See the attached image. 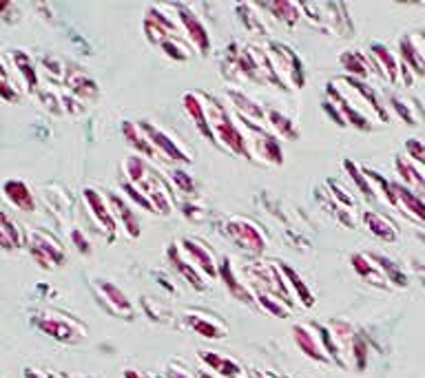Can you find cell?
<instances>
[{"label": "cell", "mask_w": 425, "mask_h": 378, "mask_svg": "<svg viewBox=\"0 0 425 378\" xmlns=\"http://www.w3.org/2000/svg\"><path fill=\"white\" fill-rule=\"evenodd\" d=\"M202 95H204L206 111H209V122H211V129L215 135V144H220L222 149L230 151L233 155L248 157L250 160L248 138L233 120V115H230L228 106L220 100V97H213L209 93H202Z\"/></svg>", "instance_id": "1"}, {"label": "cell", "mask_w": 425, "mask_h": 378, "mask_svg": "<svg viewBox=\"0 0 425 378\" xmlns=\"http://www.w3.org/2000/svg\"><path fill=\"white\" fill-rule=\"evenodd\" d=\"M224 235L230 243H235L241 252L250 254L255 259H259L266 252V248H268V235H266V230L255 222V219L244 217V215L228 217L224 224Z\"/></svg>", "instance_id": "2"}, {"label": "cell", "mask_w": 425, "mask_h": 378, "mask_svg": "<svg viewBox=\"0 0 425 378\" xmlns=\"http://www.w3.org/2000/svg\"><path fill=\"white\" fill-rule=\"evenodd\" d=\"M301 14L310 24L328 35L346 38L352 33L348 7L342 3H301Z\"/></svg>", "instance_id": "3"}, {"label": "cell", "mask_w": 425, "mask_h": 378, "mask_svg": "<svg viewBox=\"0 0 425 378\" xmlns=\"http://www.w3.org/2000/svg\"><path fill=\"white\" fill-rule=\"evenodd\" d=\"M264 49L271 58L273 69L277 73L279 82H282V87L286 91L303 89V84H306V71H303V63L295 49L275 40H268L264 44Z\"/></svg>", "instance_id": "4"}, {"label": "cell", "mask_w": 425, "mask_h": 378, "mask_svg": "<svg viewBox=\"0 0 425 378\" xmlns=\"http://www.w3.org/2000/svg\"><path fill=\"white\" fill-rule=\"evenodd\" d=\"M33 325L58 343L78 345L87 338V327L65 312H40L33 316Z\"/></svg>", "instance_id": "5"}, {"label": "cell", "mask_w": 425, "mask_h": 378, "mask_svg": "<svg viewBox=\"0 0 425 378\" xmlns=\"http://www.w3.org/2000/svg\"><path fill=\"white\" fill-rule=\"evenodd\" d=\"M239 120L246 124L250 160H262V162L273 164V166L284 164V149H282L279 138L273 135L271 131H266V126H262V124H255V122H250L246 117H239Z\"/></svg>", "instance_id": "6"}, {"label": "cell", "mask_w": 425, "mask_h": 378, "mask_svg": "<svg viewBox=\"0 0 425 378\" xmlns=\"http://www.w3.org/2000/svg\"><path fill=\"white\" fill-rule=\"evenodd\" d=\"M138 124L144 133H147V138L153 144L157 155H160V160L177 162V164H191L193 162V153L189 151V146L184 142H179L177 138H173L168 131L155 126L149 120H140Z\"/></svg>", "instance_id": "7"}, {"label": "cell", "mask_w": 425, "mask_h": 378, "mask_svg": "<svg viewBox=\"0 0 425 378\" xmlns=\"http://www.w3.org/2000/svg\"><path fill=\"white\" fill-rule=\"evenodd\" d=\"M27 250L31 254V259L38 263L45 270H51V268L63 265L67 259V252L49 230L38 228L27 237Z\"/></svg>", "instance_id": "8"}, {"label": "cell", "mask_w": 425, "mask_h": 378, "mask_svg": "<svg viewBox=\"0 0 425 378\" xmlns=\"http://www.w3.org/2000/svg\"><path fill=\"white\" fill-rule=\"evenodd\" d=\"M173 14L179 22L182 27V33H184V38L191 42V47L195 49L200 56H209L211 54V35H209V29H206V24L202 22V18L195 14V9L189 7V5H171Z\"/></svg>", "instance_id": "9"}, {"label": "cell", "mask_w": 425, "mask_h": 378, "mask_svg": "<svg viewBox=\"0 0 425 378\" xmlns=\"http://www.w3.org/2000/svg\"><path fill=\"white\" fill-rule=\"evenodd\" d=\"M82 199L87 204L89 215L93 217V222L102 228V233L106 235L109 241H115L118 237V219L113 215L111 204H109V195H104L100 188H84L82 190Z\"/></svg>", "instance_id": "10"}, {"label": "cell", "mask_w": 425, "mask_h": 378, "mask_svg": "<svg viewBox=\"0 0 425 378\" xmlns=\"http://www.w3.org/2000/svg\"><path fill=\"white\" fill-rule=\"evenodd\" d=\"M179 248L186 254V259L198 268L202 277L220 279V261H217L215 252L209 248V243L198 237H184L179 239Z\"/></svg>", "instance_id": "11"}, {"label": "cell", "mask_w": 425, "mask_h": 378, "mask_svg": "<svg viewBox=\"0 0 425 378\" xmlns=\"http://www.w3.org/2000/svg\"><path fill=\"white\" fill-rule=\"evenodd\" d=\"M182 321L193 330L195 334H200L202 338H211V340H220L228 334V325L220 319L217 314L209 312V310H186L182 314Z\"/></svg>", "instance_id": "12"}, {"label": "cell", "mask_w": 425, "mask_h": 378, "mask_svg": "<svg viewBox=\"0 0 425 378\" xmlns=\"http://www.w3.org/2000/svg\"><path fill=\"white\" fill-rule=\"evenodd\" d=\"M138 188V186H136ZM140 190L147 195L151 199L153 208H155V215H164L168 217L173 211H175V199H173V192L168 188V184L162 179V175H157V170L153 168V173L149 175V179L144 181L140 186Z\"/></svg>", "instance_id": "13"}, {"label": "cell", "mask_w": 425, "mask_h": 378, "mask_svg": "<svg viewBox=\"0 0 425 378\" xmlns=\"http://www.w3.org/2000/svg\"><path fill=\"white\" fill-rule=\"evenodd\" d=\"M95 292H98V299L104 303V308L115 314V316H127V319H133V303L129 301V297L120 290L113 281H106V279H95Z\"/></svg>", "instance_id": "14"}, {"label": "cell", "mask_w": 425, "mask_h": 378, "mask_svg": "<svg viewBox=\"0 0 425 378\" xmlns=\"http://www.w3.org/2000/svg\"><path fill=\"white\" fill-rule=\"evenodd\" d=\"M166 259H168V263L173 265V270L177 272V277L184 279V281H186L193 290H198V292H206V290H209V286L204 284V277L200 274V270L186 259V254L182 252L179 241H173L171 246L166 248Z\"/></svg>", "instance_id": "15"}, {"label": "cell", "mask_w": 425, "mask_h": 378, "mask_svg": "<svg viewBox=\"0 0 425 378\" xmlns=\"http://www.w3.org/2000/svg\"><path fill=\"white\" fill-rule=\"evenodd\" d=\"M326 97H328V100H330L332 104L339 106V111H342V115L346 117V122H348L350 126H355V129H359V131H370V129H372L370 117H368L366 113H363L359 106L352 104V102L348 100V97L344 95L342 89H337L335 80H332V82H328Z\"/></svg>", "instance_id": "16"}, {"label": "cell", "mask_w": 425, "mask_h": 378, "mask_svg": "<svg viewBox=\"0 0 425 378\" xmlns=\"http://www.w3.org/2000/svg\"><path fill=\"white\" fill-rule=\"evenodd\" d=\"M293 340H295V345L301 350V354H306L310 361H317V363H323V365L332 363L330 359H328V354H326L323 343H321L317 330H314V325L297 323L293 327Z\"/></svg>", "instance_id": "17"}, {"label": "cell", "mask_w": 425, "mask_h": 378, "mask_svg": "<svg viewBox=\"0 0 425 378\" xmlns=\"http://www.w3.org/2000/svg\"><path fill=\"white\" fill-rule=\"evenodd\" d=\"M339 65H342V69L348 73V78L366 80V78L372 76V69H374L376 76H381V71H379V67H376V63L372 60V56L370 54H363V51H357V49H348V51H344L342 58H339Z\"/></svg>", "instance_id": "18"}, {"label": "cell", "mask_w": 425, "mask_h": 378, "mask_svg": "<svg viewBox=\"0 0 425 378\" xmlns=\"http://www.w3.org/2000/svg\"><path fill=\"white\" fill-rule=\"evenodd\" d=\"M182 106H184V111L191 117L193 124H195V129L211 144H215V135H213V129H211V122H209V111H206V104H204V95L202 93H184L182 95Z\"/></svg>", "instance_id": "19"}, {"label": "cell", "mask_w": 425, "mask_h": 378, "mask_svg": "<svg viewBox=\"0 0 425 378\" xmlns=\"http://www.w3.org/2000/svg\"><path fill=\"white\" fill-rule=\"evenodd\" d=\"M109 204H111L118 224L125 226V233L131 239H138L142 235V222H140V215L133 213V206L129 204V199L120 192H109Z\"/></svg>", "instance_id": "20"}, {"label": "cell", "mask_w": 425, "mask_h": 378, "mask_svg": "<svg viewBox=\"0 0 425 378\" xmlns=\"http://www.w3.org/2000/svg\"><path fill=\"white\" fill-rule=\"evenodd\" d=\"M220 279H222L224 288L230 292V297H235L239 303H255V292L248 288V284L241 281V277L233 268L230 257L220 259Z\"/></svg>", "instance_id": "21"}, {"label": "cell", "mask_w": 425, "mask_h": 378, "mask_svg": "<svg viewBox=\"0 0 425 378\" xmlns=\"http://www.w3.org/2000/svg\"><path fill=\"white\" fill-rule=\"evenodd\" d=\"M3 195L7 202L18 208L20 213H33L35 211V195L29 188L27 181L22 179H7L3 184Z\"/></svg>", "instance_id": "22"}, {"label": "cell", "mask_w": 425, "mask_h": 378, "mask_svg": "<svg viewBox=\"0 0 425 378\" xmlns=\"http://www.w3.org/2000/svg\"><path fill=\"white\" fill-rule=\"evenodd\" d=\"M401 63H403L412 73L425 78V42H419L415 35H403L399 42Z\"/></svg>", "instance_id": "23"}, {"label": "cell", "mask_w": 425, "mask_h": 378, "mask_svg": "<svg viewBox=\"0 0 425 378\" xmlns=\"http://www.w3.org/2000/svg\"><path fill=\"white\" fill-rule=\"evenodd\" d=\"M370 56L376 63V67H379L381 76L387 82L396 84L401 78V58H396L394 51H390V49L381 42H370Z\"/></svg>", "instance_id": "24"}, {"label": "cell", "mask_w": 425, "mask_h": 378, "mask_svg": "<svg viewBox=\"0 0 425 378\" xmlns=\"http://www.w3.org/2000/svg\"><path fill=\"white\" fill-rule=\"evenodd\" d=\"M394 186V195L399 199V208L406 217L415 219L417 224H423L425 226V199L419 197L415 190H410L408 186L399 184V181H392Z\"/></svg>", "instance_id": "25"}, {"label": "cell", "mask_w": 425, "mask_h": 378, "mask_svg": "<svg viewBox=\"0 0 425 378\" xmlns=\"http://www.w3.org/2000/svg\"><path fill=\"white\" fill-rule=\"evenodd\" d=\"M200 359H202V363L206 365V368L213 370L215 376H220V378H244V370H241V365L235 359L220 354V352L202 350Z\"/></svg>", "instance_id": "26"}, {"label": "cell", "mask_w": 425, "mask_h": 378, "mask_svg": "<svg viewBox=\"0 0 425 378\" xmlns=\"http://www.w3.org/2000/svg\"><path fill=\"white\" fill-rule=\"evenodd\" d=\"M228 100L233 102L239 117H246V120L255 122V124L266 126V113H268V108L262 106L257 100H252V97H248L246 93H241L237 89L228 91Z\"/></svg>", "instance_id": "27"}, {"label": "cell", "mask_w": 425, "mask_h": 378, "mask_svg": "<svg viewBox=\"0 0 425 378\" xmlns=\"http://www.w3.org/2000/svg\"><path fill=\"white\" fill-rule=\"evenodd\" d=\"M262 11L271 14L275 20L284 22L286 27H297L301 22L303 14H301V5L299 3H290V0H273V3H255Z\"/></svg>", "instance_id": "28"}, {"label": "cell", "mask_w": 425, "mask_h": 378, "mask_svg": "<svg viewBox=\"0 0 425 378\" xmlns=\"http://www.w3.org/2000/svg\"><path fill=\"white\" fill-rule=\"evenodd\" d=\"M122 135L129 142L131 149H136V155L147 157V160H160V155H157V151L153 149V144L147 138V133L140 129L138 122L125 120L122 122Z\"/></svg>", "instance_id": "29"}, {"label": "cell", "mask_w": 425, "mask_h": 378, "mask_svg": "<svg viewBox=\"0 0 425 378\" xmlns=\"http://www.w3.org/2000/svg\"><path fill=\"white\" fill-rule=\"evenodd\" d=\"M361 219H363V224H366V228L370 230V233H372L376 239H381V241H385V243H392V241L399 239V228H396V224L392 222V219L383 217L381 213L366 211Z\"/></svg>", "instance_id": "30"}, {"label": "cell", "mask_w": 425, "mask_h": 378, "mask_svg": "<svg viewBox=\"0 0 425 378\" xmlns=\"http://www.w3.org/2000/svg\"><path fill=\"white\" fill-rule=\"evenodd\" d=\"M65 78H67V84L71 87V95L74 97H80V100H89L93 102L95 97L100 95V89H98V84H95L87 73L80 71V69H67L65 71Z\"/></svg>", "instance_id": "31"}, {"label": "cell", "mask_w": 425, "mask_h": 378, "mask_svg": "<svg viewBox=\"0 0 425 378\" xmlns=\"http://www.w3.org/2000/svg\"><path fill=\"white\" fill-rule=\"evenodd\" d=\"M396 173L399 177L403 179V186H408L410 190H415L419 197L425 199V175L423 170L419 168V164H415L408 157H396Z\"/></svg>", "instance_id": "32"}, {"label": "cell", "mask_w": 425, "mask_h": 378, "mask_svg": "<svg viewBox=\"0 0 425 378\" xmlns=\"http://www.w3.org/2000/svg\"><path fill=\"white\" fill-rule=\"evenodd\" d=\"M22 246H27V237L22 233V228L7 213L0 211V248L11 252Z\"/></svg>", "instance_id": "33"}, {"label": "cell", "mask_w": 425, "mask_h": 378, "mask_svg": "<svg viewBox=\"0 0 425 378\" xmlns=\"http://www.w3.org/2000/svg\"><path fill=\"white\" fill-rule=\"evenodd\" d=\"M277 263H279V268H282V272H284L286 281L290 286L293 297L299 299V303L303 308H314V295H312V290L308 288V284L303 281V277L290 263H282V261H277Z\"/></svg>", "instance_id": "34"}, {"label": "cell", "mask_w": 425, "mask_h": 378, "mask_svg": "<svg viewBox=\"0 0 425 378\" xmlns=\"http://www.w3.org/2000/svg\"><path fill=\"white\" fill-rule=\"evenodd\" d=\"M237 16L244 24V29L250 33V35H266L271 33L268 24L262 18V9L257 5H237Z\"/></svg>", "instance_id": "35"}, {"label": "cell", "mask_w": 425, "mask_h": 378, "mask_svg": "<svg viewBox=\"0 0 425 378\" xmlns=\"http://www.w3.org/2000/svg\"><path fill=\"white\" fill-rule=\"evenodd\" d=\"M125 175H127V179L125 181H129V184H133V186H142L144 181L149 179V175L153 173V166L149 164V160L147 157H142V155H131V157H127V162H125Z\"/></svg>", "instance_id": "36"}, {"label": "cell", "mask_w": 425, "mask_h": 378, "mask_svg": "<svg viewBox=\"0 0 425 378\" xmlns=\"http://www.w3.org/2000/svg\"><path fill=\"white\" fill-rule=\"evenodd\" d=\"M350 263H352V268H355V272L363 279V281H372L374 286L385 288V281H387V279L381 274V270L374 265V261L368 257V254H352V257H350Z\"/></svg>", "instance_id": "37"}, {"label": "cell", "mask_w": 425, "mask_h": 378, "mask_svg": "<svg viewBox=\"0 0 425 378\" xmlns=\"http://www.w3.org/2000/svg\"><path fill=\"white\" fill-rule=\"evenodd\" d=\"M266 124H268L279 138L284 140H297L299 138V129L293 120L288 115H284L282 111H277V108H268V113H266Z\"/></svg>", "instance_id": "38"}, {"label": "cell", "mask_w": 425, "mask_h": 378, "mask_svg": "<svg viewBox=\"0 0 425 378\" xmlns=\"http://www.w3.org/2000/svg\"><path fill=\"white\" fill-rule=\"evenodd\" d=\"M344 168H346V173L350 175V179L355 181V186L359 188V192H363V197H366V199H374L376 197V188L370 181L366 168H361L359 164H355L352 160H346Z\"/></svg>", "instance_id": "39"}, {"label": "cell", "mask_w": 425, "mask_h": 378, "mask_svg": "<svg viewBox=\"0 0 425 378\" xmlns=\"http://www.w3.org/2000/svg\"><path fill=\"white\" fill-rule=\"evenodd\" d=\"M368 257L374 261V265L379 268L381 274H383L390 284H394L396 288H406V286H408V277H406V272L401 270V268H399L394 261H390L387 257H383V254H368Z\"/></svg>", "instance_id": "40"}, {"label": "cell", "mask_w": 425, "mask_h": 378, "mask_svg": "<svg viewBox=\"0 0 425 378\" xmlns=\"http://www.w3.org/2000/svg\"><path fill=\"white\" fill-rule=\"evenodd\" d=\"M252 292H255V303H257L264 312H268L271 316L286 319V316L290 314V308L286 306L284 301H279L277 297L268 295V292H264V290H252Z\"/></svg>", "instance_id": "41"}, {"label": "cell", "mask_w": 425, "mask_h": 378, "mask_svg": "<svg viewBox=\"0 0 425 378\" xmlns=\"http://www.w3.org/2000/svg\"><path fill=\"white\" fill-rule=\"evenodd\" d=\"M350 356H352V361H355V368H357L359 372L366 370V365H368V356H370V345H368L366 336H363L361 332H355V336H352Z\"/></svg>", "instance_id": "42"}, {"label": "cell", "mask_w": 425, "mask_h": 378, "mask_svg": "<svg viewBox=\"0 0 425 378\" xmlns=\"http://www.w3.org/2000/svg\"><path fill=\"white\" fill-rule=\"evenodd\" d=\"M14 63L20 71V76L25 78L27 87L29 89L38 87V73H35V67L31 63V58L27 56V51H14Z\"/></svg>", "instance_id": "43"}, {"label": "cell", "mask_w": 425, "mask_h": 378, "mask_svg": "<svg viewBox=\"0 0 425 378\" xmlns=\"http://www.w3.org/2000/svg\"><path fill=\"white\" fill-rule=\"evenodd\" d=\"M182 213H184L186 219L191 222H204L206 217H209V208L198 199V195H191V197H184V202L179 204Z\"/></svg>", "instance_id": "44"}, {"label": "cell", "mask_w": 425, "mask_h": 378, "mask_svg": "<svg viewBox=\"0 0 425 378\" xmlns=\"http://www.w3.org/2000/svg\"><path fill=\"white\" fill-rule=\"evenodd\" d=\"M120 188H122V192H125V197L131 202V204H136L138 208H144L147 213H153L155 215V208H153V204H151V199L147 197V195H144L140 188H136L133 184H129V181H122V184H120Z\"/></svg>", "instance_id": "45"}, {"label": "cell", "mask_w": 425, "mask_h": 378, "mask_svg": "<svg viewBox=\"0 0 425 378\" xmlns=\"http://www.w3.org/2000/svg\"><path fill=\"white\" fill-rule=\"evenodd\" d=\"M173 186L184 195V197H191V195H195V177H191L184 168H175L173 173Z\"/></svg>", "instance_id": "46"}, {"label": "cell", "mask_w": 425, "mask_h": 378, "mask_svg": "<svg viewBox=\"0 0 425 378\" xmlns=\"http://www.w3.org/2000/svg\"><path fill=\"white\" fill-rule=\"evenodd\" d=\"M326 188L330 190V197L339 204V206H344V208H355V197H350V192L339 184V181H335V179H328V184H326Z\"/></svg>", "instance_id": "47"}, {"label": "cell", "mask_w": 425, "mask_h": 378, "mask_svg": "<svg viewBox=\"0 0 425 378\" xmlns=\"http://www.w3.org/2000/svg\"><path fill=\"white\" fill-rule=\"evenodd\" d=\"M0 97H5V100H9V102L18 100V91L11 87L9 73H7V69L3 65V60H0Z\"/></svg>", "instance_id": "48"}, {"label": "cell", "mask_w": 425, "mask_h": 378, "mask_svg": "<svg viewBox=\"0 0 425 378\" xmlns=\"http://www.w3.org/2000/svg\"><path fill=\"white\" fill-rule=\"evenodd\" d=\"M406 151H408V157H410L412 162L425 166V142L408 140V142H406Z\"/></svg>", "instance_id": "49"}, {"label": "cell", "mask_w": 425, "mask_h": 378, "mask_svg": "<svg viewBox=\"0 0 425 378\" xmlns=\"http://www.w3.org/2000/svg\"><path fill=\"white\" fill-rule=\"evenodd\" d=\"M71 243H74V246L78 248L80 254H91V241L84 237V233H82L80 228L71 230Z\"/></svg>", "instance_id": "50"}, {"label": "cell", "mask_w": 425, "mask_h": 378, "mask_svg": "<svg viewBox=\"0 0 425 378\" xmlns=\"http://www.w3.org/2000/svg\"><path fill=\"white\" fill-rule=\"evenodd\" d=\"M323 111L332 117L335 124H339V126H348V122H346V117L342 115V111H339V106H337V104H332L330 100H328V97L323 100Z\"/></svg>", "instance_id": "51"}, {"label": "cell", "mask_w": 425, "mask_h": 378, "mask_svg": "<svg viewBox=\"0 0 425 378\" xmlns=\"http://www.w3.org/2000/svg\"><path fill=\"white\" fill-rule=\"evenodd\" d=\"M16 11V5L14 3H9V0H3L0 3V18H5V20H14L11 18V14Z\"/></svg>", "instance_id": "52"}, {"label": "cell", "mask_w": 425, "mask_h": 378, "mask_svg": "<svg viewBox=\"0 0 425 378\" xmlns=\"http://www.w3.org/2000/svg\"><path fill=\"white\" fill-rule=\"evenodd\" d=\"M164 378H193L186 370H182V368H175V365H168V370H166V376Z\"/></svg>", "instance_id": "53"}, {"label": "cell", "mask_w": 425, "mask_h": 378, "mask_svg": "<svg viewBox=\"0 0 425 378\" xmlns=\"http://www.w3.org/2000/svg\"><path fill=\"white\" fill-rule=\"evenodd\" d=\"M125 378H151V376L140 370H125Z\"/></svg>", "instance_id": "54"}, {"label": "cell", "mask_w": 425, "mask_h": 378, "mask_svg": "<svg viewBox=\"0 0 425 378\" xmlns=\"http://www.w3.org/2000/svg\"><path fill=\"white\" fill-rule=\"evenodd\" d=\"M200 378H220V376H215L213 372H200Z\"/></svg>", "instance_id": "55"}, {"label": "cell", "mask_w": 425, "mask_h": 378, "mask_svg": "<svg viewBox=\"0 0 425 378\" xmlns=\"http://www.w3.org/2000/svg\"><path fill=\"white\" fill-rule=\"evenodd\" d=\"M255 378H273V376H268V374H262V372H257V374H255Z\"/></svg>", "instance_id": "56"}, {"label": "cell", "mask_w": 425, "mask_h": 378, "mask_svg": "<svg viewBox=\"0 0 425 378\" xmlns=\"http://www.w3.org/2000/svg\"><path fill=\"white\" fill-rule=\"evenodd\" d=\"M423 42H425V33H423Z\"/></svg>", "instance_id": "57"}, {"label": "cell", "mask_w": 425, "mask_h": 378, "mask_svg": "<svg viewBox=\"0 0 425 378\" xmlns=\"http://www.w3.org/2000/svg\"><path fill=\"white\" fill-rule=\"evenodd\" d=\"M157 378H164V376H157Z\"/></svg>", "instance_id": "58"}]
</instances>
